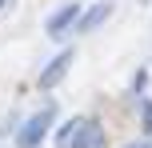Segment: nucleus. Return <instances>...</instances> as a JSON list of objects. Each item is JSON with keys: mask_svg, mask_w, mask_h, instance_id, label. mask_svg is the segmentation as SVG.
I'll list each match as a JSON object with an SVG mask.
<instances>
[{"mask_svg": "<svg viewBox=\"0 0 152 148\" xmlns=\"http://www.w3.org/2000/svg\"><path fill=\"white\" fill-rule=\"evenodd\" d=\"M52 116H56L52 108L28 116V120L20 124V132H16V148H40V144H44V136H48V128H52Z\"/></svg>", "mask_w": 152, "mask_h": 148, "instance_id": "nucleus-1", "label": "nucleus"}, {"mask_svg": "<svg viewBox=\"0 0 152 148\" xmlns=\"http://www.w3.org/2000/svg\"><path fill=\"white\" fill-rule=\"evenodd\" d=\"M72 60H76V52H72V48H64V52H56L52 60L44 64V72H40V88H44V92H48V88H56V84H60L64 76H68Z\"/></svg>", "mask_w": 152, "mask_h": 148, "instance_id": "nucleus-2", "label": "nucleus"}, {"mask_svg": "<svg viewBox=\"0 0 152 148\" xmlns=\"http://www.w3.org/2000/svg\"><path fill=\"white\" fill-rule=\"evenodd\" d=\"M68 148H104V128L96 120H76V128L68 132Z\"/></svg>", "mask_w": 152, "mask_h": 148, "instance_id": "nucleus-3", "label": "nucleus"}, {"mask_svg": "<svg viewBox=\"0 0 152 148\" xmlns=\"http://www.w3.org/2000/svg\"><path fill=\"white\" fill-rule=\"evenodd\" d=\"M76 20H80V4H64L60 12H52V16H48V24H44V28H48V36H52V40H64V36L76 28Z\"/></svg>", "mask_w": 152, "mask_h": 148, "instance_id": "nucleus-4", "label": "nucleus"}, {"mask_svg": "<svg viewBox=\"0 0 152 148\" xmlns=\"http://www.w3.org/2000/svg\"><path fill=\"white\" fill-rule=\"evenodd\" d=\"M108 16H112V4H104V0H100L96 8H88V12H80V20H76V28H80V32H96L100 24L108 20Z\"/></svg>", "mask_w": 152, "mask_h": 148, "instance_id": "nucleus-5", "label": "nucleus"}, {"mask_svg": "<svg viewBox=\"0 0 152 148\" xmlns=\"http://www.w3.org/2000/svg\"><path fill=\"white\" fill-rule=\"evenodd\" d=\"M140 120H144V132L152 136V100H140Z\"/></svg>", "mask_w": 152, "mask_h": 148, "instance_id": "nucleus-6", "label": "nucleus"}, {"mask_svg": "<svg viewBox=\"0 0 152 148\" xmlns=\"http://www.w3.org/2000/svg\"><path fill=\"white\" fill-rule=\"evenodd\" d=\"M124 148H152V144H124Z\"/></svg>", "mask_w": 152, "mask_h": 148, "instance_id": "nucleus-7", "label": "nucleus"}, {"mask_svg": "<svg viewBox=\"0 0 152 148\" xmlns=\"http://www.w3.org/2000/svg\"><path fill=\"white\" fill-rule=\"evenodd\" d=\"M4 4H8V0H0V8H4Z\"/></svg>", "mask_w": 152, "mask_h": 148, "instance_id": "nucleus-8", "label": "nucleus"}]
</instances>
